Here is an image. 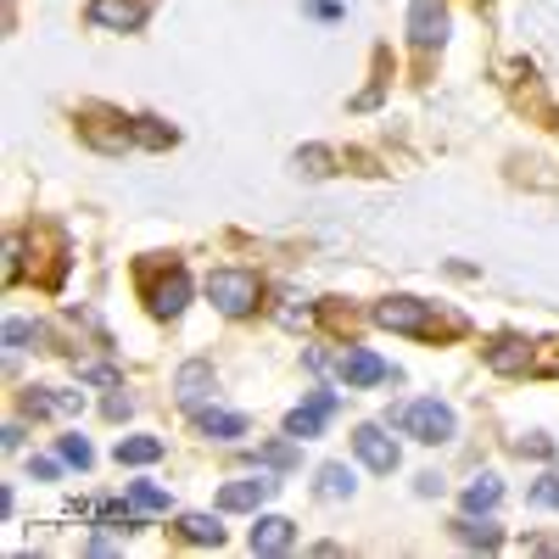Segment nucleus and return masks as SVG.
Listing matches in <instances>:
<instances>
[{"label": "nucleus", "mask_w": 559, "mask_h": 559, "mask_svg": "<svg viewBox=\"0 0 559 559\" xmlns=\"http://www.w3.org/2000/svg\"><path fill=\"white\" fill-rule=\"evenodd\" d=\"M191 419H197V431L202 437H213V442H236V437H247V414H229V408H191Z\"/></svg>", "instance_id": "nucleus-12"}, {"label": "nucleus", "mask_w": 559, "mask_h": 559, "mask_svg": "<svg viewBox=\"0 0 559 559\" xmlns=\"http://www.w3.org/2000/svg\"><path fill=\"white\" fill-rule=\"evenodd\" d=\"M336 376H342V386H381V381L397 376V369L386 358H376V353H364V347H347L336 358Z\"/></svg>", "instance_id": "nucleus-6"}, {"label": "nucleus", "mask_w": 559, "mask_h": 559, "mask_svg": "<svg viewBox=\"0 0 559 559\" xmlns=\"http://www.w3.org/2000/svg\"><path fill=\"white\" fill-rule=\"evenodd\" d=\"M57 453H62V464H79V471H90V459H96L84 437H62V442H57Z\"/></svg>", "instance_id": "nucleus-27"}, {"label": "nucleus", "mask_w": 559, "mask_h": 559, "mask_svg": "<svg viewBox=\"0 0 559 559\" xmlns=\"http://www.w3.org/2000/svg\"><path fill=\"white\" fill-rule=\"evenodd\" d=\"M319 492L324 498H347L353 492V471H347V464H324V471H319Z\"/></svg>", "instance_id": "nucleus-23"}, {"label": "nucleus", "mask_w": 559, "mask_h": 559, "mask_svg": "<svg viewBox=\"0 0 559 559\" xmlns=\"http://www.w3.org/2000/svg\"><path fill=\"white\" fill-rule=\"evenodd\" d=\"M419 492H426V498H442V476L426 471V476H419Z\"/></svg>", "instance_id": "nucleus-33"}, {"label": "nucleus", "mask_w": 559, "mask_h": 559, "mask_svg": "<svg viewBox=\"0 0 559 559\" xmlns=\"http://www.w3.org/2000/svg\"><path fill=\"white\" fill-rule=\"evenodd\" d=\"M258 464H269V471H292V464H297V437H286V442H269V448H258Z\"/></svg>", "instance_id": "nucleus-25"}, {"label": "nucleus", "mask_w": 559, "mask_h": 559, "mask_svg": "<svg viewBox=\"0 0 559 559\" xmlns=\"http://www.w3.org/2000/svg\"><path fill=\"white\" fill-rule=\"evenodd\" d=\"M28 471H34L39 481H57V459H34V464H28Z\"/></svg>", "instance_id": "nucleus-31"}, {"label": "nucleus", "mask_w": 559, "mask_h": 559, "mask_svg": "<svg viewBox=\"0 0 559 559\" xmlns=\"http://www.w3.org/2000/svg\"><path fill=\"white\" fill-rule=\"evenodd\" d=\"M487 369H498V376H521V369H532V342L526 336H498L487 347Z\"/></svg>", "instance_id": "nucleus-14"}, {"label": "nucleus", "mask_w": 559, "mask_h": 559, "mask_svg": "<svg viewBox=\"0 0 559 559\" xmlns=\"http://www.w3.org/2000/svg\"><path fill=\"white\" fill-rule=\"evenodd\" d=\"M157 459H163L157 437H123L118 442V464H157Z\"/></svg>", "instance_id": "nucleus-19"}, {"label": "nucleus", "mask_w": 559, "mask_h": 559, "mask_svg": "<svg viewBox=\"0 0 559 559\" xmlns=\"http://www.w3.org/2000/svg\"><path fill=\"white\" fill-rule=\"evenodd\" d=\"M207 297H213V308L224 319H247V313H258L263 286H258V274H247V269H213L207 274Z\"/></svg>", "instance_id": "nucleus-3"}, {"label": "nucleus", "mask_w": 559, "mask_h": 559, "mask_svg": "<svg viewBox=\"0 0 559 559\" xmlns=\"http://www.w3.org/2000/svg\"><path fill=\"white\" fill-rule=\"evenodd\" d=\"M129 503L140 509V515H168V492L152 487V481H134V487H129Z\"/></svg>", "instance_id": "nucleus-21"}, {"label": "nucleus", "mask_w": 559, "mask_h": 559, "mask_svg": "<svg viewBox=\"0 0 559 559\" xmlns=\"http://www.w3.org/2000/svg\"><path fill=\"white\" fill-rule=\"evenodd\" d=\"M453 532H459V543H471V548H481V554H498V548H503V532H498L492 521H476V515L453 521Z\"/></svg>", "instance_id": "nucleus-17"}, {"label": "nucleus", "mask_w": 559, "mask_h": 559, "mask_svg": "<svg viewBox=\"0 0 559 559\" xmlns=\"http://www.w3.org/2000/svg\"><path fill=\"white\" fill-rule=\"evenodd\" d=\"M179 537H185V543H202V548H218V543H224V526L197 509V515H179Z\"/></svg>", "instance_id": "nucleus-18"}, {"label": "nucleus", "mask_w": 559, "mask_h": 559, "mask_svg": "<svg viewBox=\"0 0 559 559\" xmlns=\"http://www.w3.org/2000/svg\"><path fill=\"white\" fill-rule=\"evenodd\" d=\"M146 0H90V23L96 28H112V34H134L146 23Z\"/></svg>", "instance_id": "nucleus-7"}, {"label": "nucleus", "mask_w": 559, "mask_h": 559, "mask_svg": "<svg viewBox=\"0 0 559 559\" xmlns=\"http://www.w3.org/2000/svg\"><path fill=\"white\" fill-rule=\"evenodd\" d=\"M308 12H313V17H342L336 0H308Z\"/></svg>", "instance_id": "nucleus-32"}, {"label": "nucleus", "mask_w": 559, "mask_h": 559, "mask_svg": "<svg viewBox=\"0 0 559 559\" xmlns=\"http://www.w3.org/2000/svg\"><path fill=\"white\" fill-rule=\"evenodd\" d=\"M526 503H532V509H559V471L537 476V481L526 487Z\"/></svg>", "instance_id": "nucleus-24"}, {"label": "nucleus", "mask_w": 559, "mask_h": 559, "mask_svg": "<svg viewBox=\"0 0 559 559\" xmlns=\"http://www.w3.org/2000/svg\"><path fill=\"white\" fill-rule=\"evenodd\" d=\"M376 324H386V331H403V336L459 331V319H442L431 302H419V297H386V302H376Z\"/></svg>", "instance_id": "nucleus-2"}, {"label": "nucleus", "mask_w": 559, "mask_h": 559, "mask_svg": "<svg viewBox=\"0 0 559 559\" xmlns=\"http://www.w3.org/2000/svg\"><path fill=\"white\" fill-rule=\"evenodd\" d=\"M297 174L324 179V174H331V152H324V146H302V152H297Z\"/></svg>", "instance_id": "nucleus-26"}, {"label": "nucleus", "mask_w": 559, "mask_h": 559, "mask_svg": "<svg viewBox=\"0 0 559 559\" xmlns=\"http://www.w3.org/2000/svg\"><path fill=\"white\" fill-rule=\"evenodd\" d=\"M515 453H532V459H548V453H554V442H548V437H521V442H515Z\"/></svg>", "instance_id": "nucleus-29"}, {"label": "nucleus", "mask_w": 559, "mask_h": 559, "mask_svg": "<svg viewBox=\"0 0 559 559\" xmlns=\"http://www.w3.org/2000/svg\"><path fill=\"white\" fill-rule=\"evenodd\" d=\"M386 426H397L403 437H414V442H453V431H459V419H453V408L448 403H437V397H419V403H403V408H392L386 414Z\"/></svg>", "instance_id": "nucleus-1"}, {"label": "nucleus", "mask_w": 559, "mask_h": 559, "mask_svg": "<svg viewBox=\"0 0 559 559\" xmlns=\"http://www.w3.org/2000/svg\"><path fill=\"white\" fill-rule=\"evenodd\" d=\"M280 481H229V487H218V509L224 515H247V509H263L269 503V492H274Z\"/></svg>", "instance_id": "nucleus-10"}, {"label": "nucleus", "mask_w": 559, "mask_h": 559, "mask_svg": "<svg viewBox=\"0 0 559 559\" xmlns=\"http://www.w3.org/2000/svg\"><path fill=\"white\" fill-rule=\"evenodd\" d=\"M174 129L163 118H134V146H174Z\"/></svg>", "instance_id": "nucleus-22"}, {"label": "nucleus", "mask_w": 559, "mask_h": 559, "mask_svg": "<svg viewBox=\"0 0 559 559\" xmlns=\"http://www.w3.org/2000/svg\"><path fill=\"white\" fill-rule=\"evenodd\" d=\"M146 297H152V313H157V319H179L185 302H191V274H185V269H168Z\"/></svg>", "instance_id": "nucleus-9"}, {"label": "nucleus", "mask_w": 559, "mask_h": 559, "mask_svg": "<svg viewBox=\"0 0 559 559\" xmlns=\"http://www.w3.org/2000/svg\"><path fill=\"white\" fill-rule=\"evenodd\" d=\"M297 543V521H286V515H258V526H252V554H286Z\"/></svg>", "instance_id": "nucleus-13"}, {"label": "nucleus", "mask_w": 559, "mask_h": 559, "mask_svg": "<svg viewBox=\"0 0 559 559\" xmlns=\"http://www.w3.org/2000/svg\"><path fill=\"white\" fill-rule=\"evenodd\" d=\"M45 342V324H34V319H7V353H28V347H39Z\"/></svg>", "instance_id": "nucleus-20"}, {"label": "nucleus", "mask_w": 559, "mask_h": 559, "mask_svg": "<svg viewBox=\"0 0 559 559\" xmlns=\"http://www.w3.org/2000/svg\"><path fill=\"white\" fill-rule=\"evenodd\" d=\"M353 453H358L376 476H392V471H397V442H392L381 426H358V431H353Z\"/></svg>", "instance_id": "nucleus-8"}, {"label": "nucleus", "mask_w": 559, "mask_h": 559, "mask_svg": "<svg viewBox=\"0 0 559 559\" xmlns=\"http://www.w3.org/2000/svg\"><path fill=\"white\" fill-rule=\"evenodd\" d=\"M23 408L39 419V414H79L84 408V392H57V386H28L23 392Z\"/></svg>", "instance_id": "nucleus-15"}, {"label": "nucleus", "mask_w": 559, "mask_h": 559, "mask_svg": "<svg viewBox=\"0 0 559 559\" xmlns=\"http://www.w3.org/2000/svg\"><path fill=\"white\" fill-rule=\"evenodd\" d=\"M448 7L442 0H414L408 7V39L419 45V51H437V45H448Z\"/></svg>", "instance_id": "nucleus-5"}, {"label": "nucleus", "mask_w": 559, "mask_h": 559, "mask_svg": "<svg viewBox=\"0 0 559 559\" xmlns=\"http://www.w3.org/2000/svg\"><path fill=\"white\" fill-rule=\"evenodd\" d=\"M174 397L185 403V408H202L207 397H213V364H202V358H191L174 376Z\"/></svg>", "instance_id": "nucleus-11"}, {"label": "nucleus", "mask_w": 559, "mask_h": 559, "mask_svg": "<svg viewBox=\"0 0 559 559\" xmlns=\"http://www.w3.org/2000/svg\"><path fill=\"white\" fill-rule=\"evenodd\" d=\"M17 274H23V247L7 241V280H17Z\"/></svg>", "instance_id": "nucleus-30"}, {"label": "nucleus", "mask_w": 559, "mask_h": 559, "mask_svg": "<svg viewBox=\"0 0 559 559\" xmlns=\"http://www.w3.org/2000/svg\"><path fill=\"white\" fill-rule=\"evenodd\" d=\"M336 408H342V397H336V392H313V397H302V403L286 414V437H297V442L319 437V431L336 419Z\"/></svg>", "instance_id": "nucleus-4"}, {"label": "nucleus", "mask_w": 559, "mask_h": 559, "mask_svg": "<svg viewBox=\"0 0 559 559\" xmlns=\"http://www.w3.org/2000/svg\"><path fill=\"white\" fill-rule=\"evenodd\" d=\"M503 498V481L498 476H476L471 487H464V515H492Z\"/></svg>", "instance_id": "nucleus-16"}, {"label": "nucleus", "mask_w": 559, "mask_h": 559, "mask_svg": "<svg viewBox=\"0 0 559 559\" xmlns=\"http://www.w3.org/2000/svg\"><path fill=\"white\" fill-rule=\"evenodd\" d=\"M102 408H107V419H129V414H134V397H123V392H112V397H107Z\"/></svg>", "instance_id": "nucleus-28"}]
</instances>
